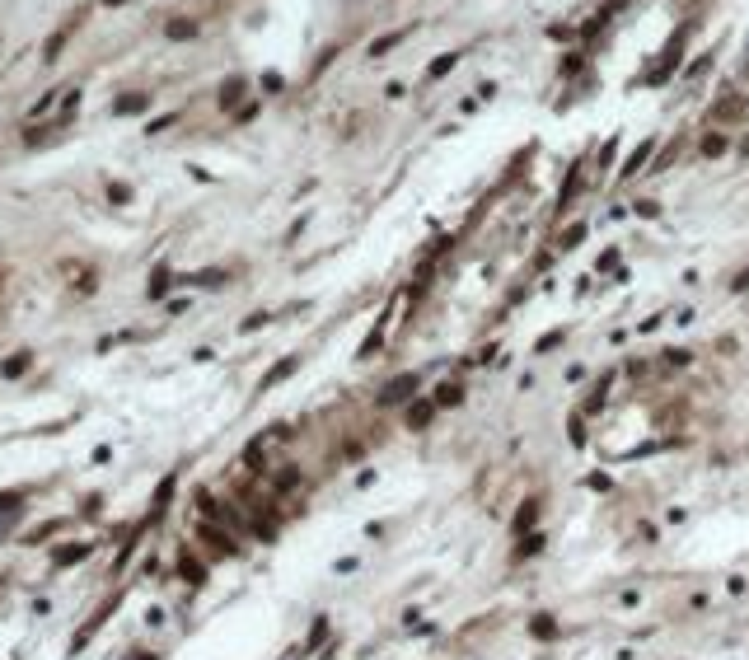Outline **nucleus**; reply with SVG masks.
I'll return each mask as SVG.
<instances>
[{"label":"nucleus","mask_w":749,"mask_h":660,"mask_svg":"<svg viewBox=\"0 0 749 660\" xmlns=\"http://www.w3.org/2000/svg\"><path fill=\"white\" fill-rule=\"evenodd\" d=\"M534 632L539 637H553V618H534Z\"/></svg>","instance_id":"11"},{"label":"nucleus","mask_w":749,"mask_h":660,"mask_svg":"<svg viewBox=\"0 0 749 660\" xmlns=\"http://www.w3.org/2000/svg\"><path fill=\"white\" fill-rule=\"evenodd\" d=\"M412 393H417V375H403L398 384H389V389L379 393V403H384V408H393V403H403V398H412Z\"/></svg>","instance_id":"1"},{"label":"nucleus","mask_w":749,"mask_h":660,"mask_svg":"<svg viewBox=\"0 0 749 660\" xmlns=\"http://www.w3.org/2000/svg\"><path fill=\"white\" fill-rule=\"evenodd\" d=\"M29 365H33V351H19V356H10V361L0 365V379H19Z\"/></svg>","instance_id":"4"},{"label":"nucleus","mask_w":749,"mask_h":660,"mask_svg":"<svg viewBox=\"0 0 749 660\" xmlns=\"http://www.w3.org/2000/svg\"><path fill=\"white\" fill-rule=\"evenodd\" d=\"M431 417H436V398H421V403L407 408V422H412V426H426Z\"/></svg>","instance_id":"5"},{"label":"nucleus","mask_w":749,"mask_h":660,"mask_svg":"<svg viewBox=\"0 0 749 660\" xmlns=\"http://www.w3.org/2000/svg\"><path fill=\"white\" fill-rule=\"evenodd\" d=\"M24 501V492H10V497H0V511H5V506H19Z\"/></svg>","instance_id":"13"},{"label":"nucleus","mask_w":749,"mask_h":660,"mask_svg":"<svg viewBox=\"0 0 749 660\" xmlns=\"http://www.w3.org/2000/svg\"><path fill=\"white\" fill-rule=\"evenodd\" d=\"M145 103H150V94H126V98H117V103H112V112H117V117H122V112H140Z\"/></svg>","instance_id":"8"},{"label":"nucleus","mask_w":749,"mask_h":660,"mask_svg":"<svg viewBox=\"0 0 749 660\" xmlns=\"http://www.w3.org/2000/svg\"><path fill=\"white\" fill-rule=\"evenodd\" d=\"M454 66H459V52H445V57H436V61H431V71H426V80H440V75H450Z\"/></svg>","instance_id":"7"},{"label":"nucleus","mask_w":749,"mask_h":660,"mask_svg":"<svg viewBox=\"0 0 749 660\" xmlns=\"http://www.w3.org/2000/svg\"><path fill=\"white\" fill-rule=\"evenodd\" d=\"M85 557H89V543H66V548H57V552H52V562H57V566L85 562Z\"/></svg>","instance_id":"3"},{"label":"nucleus","mask_w":749,"mask_h":660,"mask_svg":"<svg viewBox=\"0 0 749 660\" xmlns=\"http://www.w3.org/2000/svg\"><path fill=\"white\" fill-rule=\"evenodd\" d=\"M296 365H300V356H286V361H281V365H272V370H267V379H263V389H272V384H281V379L291 375Z\"/></svg>","instance_id":"6"},{"label":"nucleus","mask_w":749,"mask_h":660,"mask_svg":"<svg viewBox=\"0 0 749 660\" xmlns=\"http://www.w3.org/2000/svg\"><path fill=\"white\" fill-rule=\"evenodd\" d=\"M108 197H112V202H126L131 192H126V183H112V188H108Z\"/></svg>","instance_id":"12"},{"label":"nucleus","mask_w":749,"mask_h":660,"mask_svg":"<svg viewBox=\"0 0 749 660\" xmlns=\"http://www.w3.org/2000/svg\"><path fill=\"white\" fill-rule=\"evenodd\" d=\"M164 38H169V43H192V38H197V19H169V24H164Z\"/></svg>","instance_id":"2"},{"label":"nucleus","mask_w":749,"mask_h":660,"mask_svg":"<svg viewBox=\"0 0 749 660\" xmlns=\"http://www.w3.org/2000/svg\"><path fill=\"white\" fill-rule=\"evenodd\" d=\"M459 398H464V389H459V384H445V389L436 393V408L440 403H459Z\"/></svg>","instance_id":"10"},{"label":"nucleus","mask_w":749,"mask_h":660,"mask_svg":"<svg viewBox=\"0 0 749 660\" xmlns=\"http://www.w3.org/2000/svg\"><path fill=\"white\" fill-rule=\"evenodd\" d=\"M103 5H108V10H112V5H122V0H103Z\"/></svg>","instance_id":"14"},{"label":"nucleus","mask_w":749,"mask_h":660,"mask_svg":"<svg viewBox=\"0 0 749 660\" xmlns=\"http://www.w3.org/2000/svg\"><path fill=\"white\" fill-rule=\"evenodd\" d=\"M244 94V80H230L225 89H220V108H234V98Z\"/></svg>","instance_id":"9"}]
</instances>
